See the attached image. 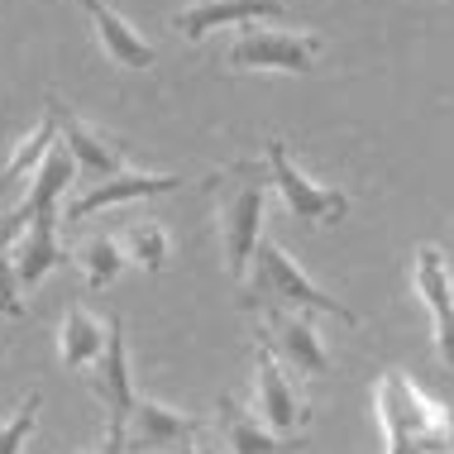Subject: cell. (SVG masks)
Wrapping results in <instances>:
<instances>
[{
	"instance_id": "cell-24",
	"label": "cell",
	"mask_w": 454,
	"mask_h": 454,
	"mask_svg": "<svg viewBox=\"0 0 454 454\" xmlns=\"http://www.w3.org/2000/svg\"><path fill=\"white\" fill-rule=\"evenodd\" d=\"M29 220H34V211H29V201H20L15 211H5L0 215V259H10V249L24 239V230H29Z\"/></svg>"
},
{
	"instance_id": "cell-26",
	"label": "cell",
	"mask_w": 454,
	"mask_h": 454,
	"mask_svg": "<svg viewBox=\"0 0 454 454\" xmlns=\"http://www.w3.org/2000/svg\"><path fill=\"white\" fill-rule=\"evenodd\" d=\"M177 454H215L211 445H187V450H177Z\"/></svg>"
},
{
	"instance_id": "cell-7",
	"label": "cell",
	"mask_w": 454,
	"mask_h": 454,
	"mask_svg": "<svg viewBox=\"0 0 454 454\" xmlns=\"http://www.w3.org/2000/svg\"><path fill=\"white\" fill-rule=\"evenodd\" d=\"M411 282H416V292H421L426 311H431L435 354L454 368V282H450V259L435 249V244H421V249H416Z\"/></svg>"
},
{
	"instance_id": "cell-5",
	"label": "cell",
	"mask_w": 454,
	"mask_h": 454,
	"mask_svg": "<svg viewBox=\"0 0 454 454\" xmlns=\"http://www.w3.org/2000/svg\"><path fill=\"white\" fill-rule=\"evenodd\" d=\"M321 39L297 29H254L230 43L225 63L235 72H311L321 58Z\"/></svg>"
},
{
	"instance_id": "cell-3",
	"label": "cell",
	"mask_w": 454,
	"mask_h": 454,
	"mask_svg": "<svg viewBox=\"0 0 454 454\" xmlns=\"http://www.w3.org/2000/svg\"><path fill=\"white\" fill-rule=\"evenodd\" d=\"M268 187L273 177H259V168L249 173V182H239L235 192L220 206V249H225V273L244 282L254 268V254L263 244V206H268Z\"/></svg>"
},
{
	"instance_id": "cell-2",
	"label": "cell",
	"mask_w": 454,
	"mask_h": 454,
	"mask_svg": "<svg viewBox=\"0 0 454 454\" xmlns=\"http://www.w3.org/2000/svg\"><path fill=\"white\" fill-rule=\"evenodd\" d=\"M244 306H263V311H306V316H335V321L345 325H359V316L349 311L340 297H330L321 292L311 278L297 268V259H287V249L273 239L259 244V254H254V268L249 278H244Z\"/></svg>"
},
{
	"instance_id": "cell-18",
	"label": "cell",
	"mask_w": 454,
	"mask_h": 454,
	"mask_svg": "<svg viewBox=\"0 0 454 454\" xmlns=\"http://www.w3.org/2000/svg\"><path fill=\"white\" fill-rule=\"evenodd\" d=\"M58 139H63V129H58V101L48 96L43 120L34 125V134H24V139L15 144V153H10V163H5V173H0V182L10 187V182H20L24 173L34 177V173L43 168V158L53 153V144H58Z\"/></svg>"
},
{
	"instance_id": "cell-8",
	"label": "cell",
	"mask_w": 454,
	"mask_h": 454,
	"mask_svg": "<svg viewBox=\"0 0 454 454\" xmlns=\"http://www.w3.org/2000/svg\"><path fill=\"white\" fill-rule=\"evenodd\" d=\"M91 387L106 407V421L129 426L139 392H134V378H129V345H125V321H120V316L106 321V354L91 364Z\"/></svg>"
},
{
	"instance_id": "cell-17",
	"label": "cell",
	"mask_w": 454,
	"mask_h": 454,
	"mask_svg": "<svg viewBox=\"0 0 454 454\" xmlns=\"http://www.w3.org/2000/svg\"><path fill=\"white\" fill-rule=\"evenodd\" d=\"M58 349H63L67 368H91L106 354V325L96 321L87 306H67L63 316V335H58Z\"/></svg>"
},
{
	"instance_id": "cell-4",
	"label": "cell",
	"mask_w": 454,
	"mask_h": 454,
	"mask_svg": "<svg viewBox=\"0 0 454 454\" xmlns=\"http://www.w3.org/2000/svg\"><path fill=\"white\" fill-rule=\"evenodd\" d=\"M268 177H273L278 196L287 201V211L297 220H306V225H340L349 215V196L306 177L287 158V144L282 139H268Z\"/></svg>"
},
{
	"instance_id": "cell-6",
	"label": "cell",
	"mask_w": 454,
	"mask_h": 454,
	"mask_svg": "<svg viewBox=\"0 0 454 454\" xmlns=\"http://www.w3.org/2000/svg\"><path fill=\"white\" fill-rule=\"evenodd\" d=\"M254 416L273 431L278 440H297L311 421L306 402L297 397V387L287 383V368L278 364V354L259 340L254 349Z\"/></svg>"
},
{
	"instance_id": "cell-10",
	"label": "cell",
	"mask_w": 454,
	"mask_h": 454,
	"mask_svg": "<svg viewBox=\"0 0 454 454\" xmlns=\"http://www.w3.org/2000/svg\"><path fill=\"white\" fill-rule=\"evenodd\" d=\"M259 20H287V5L282 0H196V5L173 15V29L182 39L201 43L211 29H235V24H259Z\"/></svg>"
},
{
	"instance_id": "cell-14",
	"label": "cell",
	"mask_w": 454,
	"mask_h": 454,
	"mask_svg": "<svg viewBox=\"0 0 454 454\" xmlns=\"http://www.w3.org/2000/svg\"><path fill=\"white\" fill-rule=\"evenodd\" d=\"M63 244H58V211H43L29 220V230H24V239L15 244V273H20V287L34 292L39 282L53 273L58 263H63Z\"/></svg>"
},
{
	"instance_id": "cell-11",
	"label": "cell",
	"mask_w": 454,
	"mask_h": 454,
	"mask_svg": "<svg viewBox=\"0 0 454 454\" xmlns=\"http://www.w3.org/2000/svg\"><path fill=\"white\" fill-rule=\"evenodd\" d=\"M182 182H187L182 173H120V177H106V182H91V187L67 206V220H87L96 211H110V206H129V201H144V196L177 192Z\"/></svg>"
},
{
	"instance_id": "cell-12",
	"label": "cell",
	"mask_w": 454,
	"mask_h": 454,
	"mask_svg": "<svg viewBox=\"0 0 454 454\" xmlns=\"http://www.w3.org/2000/svg\"><path fill=\"white\" fill-rule=\"evenodd\" d=\"M196 435H201V421H192V416H182L173 407H163V402L153 397H139L134 402V416H129V450H187L196 445Z\"/></svg>"
},
{
	"instance_id": "cell-9",
	"label": "cell",
	"mask_w": 454,
	"mask_h": 454,
	"mask_svg": "<svg viewBox=\"0 0 454 454\" xmlns=\"http://www.w3.org/2000/svg\"><path fill=\"white\" fill-rule=\"evenodd\" d=\"M259 340L278 354L282 368H297L301 378H321L330 368V354L306 311H268V325L259 330Z\"/></svg>"
},
{
	"instance_id": "cell-16",
	"label": "cell",
	"mask_w": 454,
	"mask_h": 454,
	"mask_svg": "<svg viewBox=\"0 0 454 454\" xmlns=\"http://www.w3.org/2000/svg\"><path fill=\"white\" fill-rule=\"evenodd\" d=\"M215 426H220V440H225L230 454H278L282 440L268 431V426L254 416L249 407H239L235 397H220L215 402Z\"/></svg>"
},
{
	"instance_id": "cell-1",
	"label": "cell",
	"mask_w": 454,
	"mask_h": 454,
	"mask_svg": "<svg viewBox=\"0 0 454 454\" xmlns=\"http://www.w3.org/2000/svg\"><path fill=\"white\" fill-rule=\"evenodd\" d=\"M378 426L387 435V454H440L454 440V421L435 397H426L402 368H383L373 387Z\"/></svg>"
},
{
	"instance_id": "cell-28",
	"label": "cell",
	"mask_w": 454,
	"mask_h": 454,
	"mask_svg": "<svg viewBox=\"0 0 454 454\" xmlns=\"http://www.w3.org/2000/svg\"><path fill=\"white\" fill-rule=\"evenodd\" d=\"M440 454H454V450H440Z\"/></svg>"
},
{
	"instance_id": "cell-23",
	"label": "cell",
	"mask_w": 454,
	"mask_h": 454,
	"mask_svg": "<svg viewBox=\"0 0 454 454\" xmlns=\"http://www.w3.org/2000/svg\"><path fill=\"white\" fill-rule=\"evenodd\" d=\"M24 287H20V273L10 259H0V316H10V321H24Z\"/></svg>"
},
{
	"instance_id": "cell-15",
	"label": "cell",
	"mask_w": 454,
	"mask_h": 454,
	"mask_svg": "<svg viewBox=\"0 0 454 454\" xmlns=\"http://www.w3.org/2000/svg\"><path fill=\"white\" fill-rule=\"evenodd\" d=\"M87 15H91V24H96V39H101L110 63H120V67H153V58H158L153 43L144 39V34L134 29V24L120 15V10H110V5H101V0H96Z\"/></svg>"
},
{
	"instance_id": "cell-19",
	"label": "cell",
	"mask_w": 454,
	"mask_h": 454,
	"mask_svg": "<svg viewBox=\"0 0 454 454\" xmlns=\"http://www.w3.org/2000/svg\"><path fill=\"white\" fill-rule=\"evenodd\" d=\"M72 177H77V158H72V153H67V144L58 139V144H53V153L43 158V168L29 177V196H24V201H29V211H34V215L58 211V196L72 187Z\"/></svg>"
},
{
	"instance_id": "cell-21",
	"label": "cell",
	"mask_w": 454,
	"mask_h": 454,
	"mask_svg": "<svg viewBox=\"0 0 454 454\" xmlns=\"http://www.w3.org/2000/svg\"><path fill=\"white\" fill-rule=\"evenodd\" d=\"M120 244H125V254L144 268V273H163V263H168V230L158 225V220H134L125 235H120Z\"/></svg>"
},
{
	"instance_id": "cell-25",
	"label": "cell",
	"mask_w": 454,
	"mask_h": 454,
	"mask_svg": "<svg viewBox=\"0 0 454 454\" xmlns=\"http://www.w3.org/2000/svg\"><path fill=\"white\" fill-rule=\"evenodd\" d=\"M125 450H129V426L106 421V435H101V445H96V454H125Z\"/></svg>"
},
{
	"instance_id": "cell-22",
	"label": "cell",
	"mask_w": 454,
	"mask_h": 454,
	"mask_svg": "<svg viewBox=\"0 0 454 454\" xmlns=\"http://www.w3.org/2000/svg\"><path fill=\"white\" fill-rule=\"evenodd\" d=\"M39 407H43V397H39V392H29V397L10 411V421L0 426V454H20L24 450V440L34 435V421H39Z\"/></svg>"
},
{
	"instance_id": "cell-13",
	"label": "cell",
	"mask_w": 454,
	"mask_h": 454,
	"mask_svg": "<svg viewBox=\"0 0 454 454\" xmlns=\"http://www.w3.org/2000/svg\"><path fill=\"white\" fill-rule=\"evenodd\" d=\"M58 129H63L67 153L77 158V173L87 182H106V177L125 173V144H120V139H106L101 129H91L87 120H77L63 106H58Z\"/></svg>"
},
{
	"instance_id": "cell-27",
	"label": "cell",
	"mask_w": 454,
	"mask_h": 454,
	"mask_svg": "<svg viewBox=\"0 0 454 454\" xmlns=\"http://www.w3.org/2000/svg\"><path fill=\"white\" fill-rule=\"evenodd\" d=\"M82 5H87V10H91V5H96V0H82Z\"/></svg>"
},
{
	"instance_id": "cell-20",
	"label": "cell",
	"mask_w": 454,
	"mask_h": 454,
	"mask_svg": "<svg viewBox=\"0 0 454 454\" xmlns=\"http://www.w3.org/2000/svg\"><path fill=\"white\" fill-rule=\"evenodd\" d=\"M125 244H120L115 235H91L87 244H82V254H77V263H82V273H87V287L91 292H101L110 287V282L120 278V268H125Z\"/></svg>"
}]
</instances>
